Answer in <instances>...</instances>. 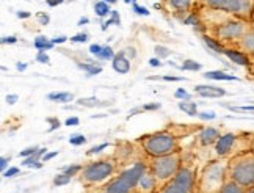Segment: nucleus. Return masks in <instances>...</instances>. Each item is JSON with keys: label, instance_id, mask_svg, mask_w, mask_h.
Wrapping results in <instances>:
<instances>
[{"label": "nucleus", "instance_id": "33", "mask_svg": "<svg viewBox=\"0 0 254 193\" xmlns=\"http://www.w3.org/2000/svg\"><path fill=\"white\" fill-rule=\"evenodd\" d=\"M112 24H116V25H120V24H121V21H120V16H118V11H112V19H109V21H107V22L104 24L102 30H105L107 25H112Z\"/></svg>", "mask_w": 254, "mask_h": 193}, {"label": "nucleus", "instance_id": "60", "mask_svg": "<svg viewBox=\"0 0 254 193\" xmlns=\"http://www.w3.org/2000/svg\"><path fill=\"white\" fill-rule=\"evenodd\" d=\"M94 193H105L104 190H99V192H94Z\"/></svg>", "mask_w": 254, "mask_h": 193}, {"label": "nucleus", "instance_id": "52", "mask_svg": "<svg viewBox=\"0 0 254 193\" xmlns=\"http://www.w3.org/2000/svg\"><path fill=\"white\" fill-rule=\"evenodd\" d=\"M64 0H46V3L49 6H57V5H62Z\"/></svg>", "mask_w": 254, "mask_h": 193}, {"label": "nucleus", "instance_id": "43", "mask_svg": "<svg viewBox=\"0 0 254 193\" xmlns=\"http://www.w3.org/2000/svg\"><path fill=\"white\" fill-rule=\"evenodd\" d=\"M198 118L201 120H213L215 118V113L213 112H198Z\"/></svg>", "mask_w": 254, "mask_h": 193}, {"label": "nucleus", "instance_id": "8", "mask_svg": "<svg viewBox=\"0 0 254 193\" xmlns=\"http://www.w3.org/2000/svg\"><path fill=\"white\" fill-rule=\"evenodd\" d=\"M184 163V152L176 151L173 154H167V156H159V157H149L148 156V168L152 175L157 178L160 187L173 179L178 171L181 170Z\"/></svg>", "mask_w": 254, "mask_h": 193}, {"label": "nucleus", "instance_id": "15", "mask_svg": "<svg viewBox=\"0 0 254 193\" xmlns=\"http://www.w3.org/2000/svg\"><path fill=\"white\" fill-rule=\"evenodd\" d=\"M194 94L201 96V98H221V96L226 94V91L218 88V86L213 85H196L193 88Z\"/></svg>", "mask_w": 254, "mask_h": 193}, {"label": "nucleus", "instance_id": "47", "mask_svg": "<svg viewBox=\"0 0 254 193\" xmlns=\"http://www.w3.org/2000/svg\"><path fill=\"white\" fill-rule=\"evenodd\" d=\"M16 41H17V38H16V36H3V38H2V44H6V43H8V44H14Z\"/></svg>", "mask_w": 254, "mask_h": 193}, {"label": "nucleus", "instance_id": "56", "mask_svg": "<svg viewBox=\"0 0 254 193\" xmlns=\"http://www.w3.org/2000/svg\"><path fill=\"white\" fill-rule=\"evenodd\" d=\"M17 69H19V71H25V69H27V64H25V63H22V64H21V63H17Z\"/></svg>", "mask_w": 254, "mask_h": 193}, {"label": "nucleus", "instance_id": "34", "mask_svg": "<svg viewBox=\"0 0 254 193\" xmlns=\"http://www.w3.org/2000/svg\"><path fill=\"white\" fill-rule=\"evenodd\" d=\"M174 98H178V99H181V101H191V96L185 91L184 88H179L178 91L174 93Z\"/></svg>", "mask_w": 254, "mask_h": 193}, {"label": "nucleus", "instance_id": "31", "mask_svg": "<svg viewBox=\"0 0 254 193\" xmlns=\"http://www.w3.org/2000/svg\"><path fill=\"white\" fill-rule=\"evenodd\" d=\"M69 143L72 144V146H80V144L86 143V137L83 133H74V135H71Z\"/></svg>", "mask_w": 254, "mask_h": 193}, {"label": "nucleus", "instance_id": "30", "mask_svg": "<svg viewBox=\"0 0 254 193\" xmlns=\"http://www.w3.org/2000/svg\"><path fill=\"white\" fill-rule=\"evenodd\" d=\"M82 168H83V165H69V167H64L62 171L66 173L67 176L74 178V176H79V173L82 171Z\"/></svg>", "mask_w": 254, "mask_h": 193}, {"label": "nucleus", "instance_id": "53", "mask_svg": "<svg viewBox=\"0 0 254 193\" xmlns=\"http://www.w3.org/2000/svg\"><path fill=\"white\" fill-rule=\"evenodd\" d=\"M17 101V94H8L6 96V102L8 104H14Z\"/></svg>", "mask_w": 254, "mask_h": 193}, {"label": "nucleus", "instance_id": "27", "mask_svg": "<svg viewBox=\"0 0 254 193\" xmlns=\"http://www.w3.org/2000/svg\"><path fill=\"white\" fill-rule=\"evenodd\" d=\"M71 176H67L66 175V173H58V175L54 178V186L55 187H62V186H66V184H69V182H71Z\"/></svg>", "mask_w": 254, "mask_h": 193}, {"label": "nucleus", "instance_id": "61", "mask_svg": "<svg viewBox=\"0 0 254 193\" xmlns=\"http://www.w3.org/2000/svg\"><path fill=\"white\" fill-rule=\"evenodd\" d=\"M133 193H141V192H133Z\"/></svg>", "mask_w": 254, "mask_h": 193}, {"label": "nucleus", "instance_id": "45", "mask_svg": "<svg viewBox=\"0 0 254 193\" xmlns=\"http://www.w3.org/2000/svg\"><path fill=\"white\" fill-rule=\"evenodd\" d=\"M58 156V151H54V152H46L44 156H43V162L46 163V162H49V160H52L54 157H57Z\"/></svg>", "mask_w": 254, "mask_h": 193}, {"label": "nucleus", "instance_id": "18", "mask_svg": "<svg viewBox=\"0 0 254 193\" xmlns=\"http://www.w3.org/2000/svg\"><path fill=\"white\" fill-rule=\"evenodd\" d=\"M250 190L247 187H243L239 182H236L234 179H226L223 182V186L220 187L218 193H248Z\"/></svg>", "mask_w": 254, "mask_h": 193}, {"label": "nucleus", "instance_id": "28", "mask_svg": "<svg viewBox=\"0 0 254 193\" xmlns=\"http://www.w3.org/2000/svg\"><path fill=\"white\" fill-rule=\"evenodd\" d=\"M181 67L184 71H199L202 67V64L198 63V62H194V60H184Z\"/></svg>", "mask_w": 254, "mask_h": 193}, {"label": "nucleus", "instance_id": "36", "mask_svg": "<svg viewBox=\"0 0 254 193\" xmlns=\"http://www.w3.org/2000/svg\"><path fill=\"white\" fill-rule=\"evenodd\" d=\"M40 149L38 146H32V148H27V149H24V151H21L19 152V157H22V159H25V157H28V156H33V154Z\"/></svg>", "mask_w": 254, "mask_h": 193}, {"label": "nucleus", "instance_id": "48", "mask_svg": "<svg viewBox=\"0 0 254 193\" xmlns=\"http://www.w3.org/2000/svg\"><path fill=\"white\" fill-rule=\"evenodd\" d=\"M163 80H168V82H181L185 80V77H173V75H165Z\"/></svg>", "mask_w": 254, "mask_h": 193}, {"label": "nucleus", "instance_id": "38", "mask_svg": "<svg viewBox=\"0 0 254 193\" xmlns=\"http://www.w3.org/2000/svg\"><path fill=\"white\" fill-rule=\"evenodd\" d=\"M72 43H86L88 41V35L86 33H77L71 38Z\"/></svg>", "mask_w": 254, "mask_h": 193}, {"label": "nucleus", "instance_id": "11", "mask_svg": "<svg viewBox=\"0 0 254 193\" xmlns=\"http://www.w3.org/2000/svg\"><path fill=\"white\" fill-rule=\"evenodd\" d=\"M221 130L218 128H202L199 129L198 135L194 137V143L201 148H209V146H215V143L218 141V138L221 137Z\"/></svg>", "mask_w": 254, "mask_h": 193}, {"label": "nucleus", "instance_id": "20", "mask_svg": "<svg viewBox=\"0 0 254 193\" xmlns=\"http://www.w3.org/2000/svg\"><path fill=\"white\" fill-rule=\"evenodd\" d=\"M47 99L49 101H54V102H60V104H67V102L74 101V94L72 93H67V91L49 93L47 94Z\"/></svg>", "mask_w": 254, "mask_h": 193}, {"label": "nucleus", "instance_id": "35", "mask_svg": "<svg viewBox=\"0 0 254 193\" xmlns=\"http://www.w3.org/2000/svg\"><path fill=\"white\" fill-rule=\"evenodd\" d=\"M110 144L109 143H102V144H97V146H93L90 151H86V156H93V154H97V152H101L102 149H107Z\"/></svg>", "mask_w": 254, "mask_h": 193}, {"label": "nucleus", "instance_id": "51", "mask_svg": "<svg viewBox=\"0 0 254 193\" xmlns=\"http://www.w3.org/2000/svg\"><path fill=\"white\" fill-rule=\"evenodd\" d=\"M54 44H63L67 41V36H58V38H54Z\"/></svg>", "mask_w": 254, "mask_h": 193}, {"label": "nucleus", "instance_id": "2", "mask_svg": "<svg viewBox=\"0 0 254 193\" xmlns=\"http://www.w3.org/2000/svg\"><path fill=\"white\" fill-rule=\"evenodd\" d=\"M148 156L144 159H136L132 165L121 170L118 175L109 179L101 190L105 193H133L140 178L148 171Z\"/></svg>", "mask_w": 254, "mask_h": 193}, {"label": "nucleus", "instance_id": "55", "mask_svg": "<svg viewBox=\"0 0 254 193\" xmlns=\"http://www.w3.org/2000/svg\"><path fill=\"white\" fill-rule=\"evenodd\" d=\"M17 17L27 19V17H30V13H28V11H19V13H17Z\"/></svg>", "mask_w": 254, "mask_h": 193}, {"label": "nucleus", "instance_id": "37", "mask_svg": "<svg viewBox=\"0 0 254 193\" xmlns=\"http://www.w3.org/2000/svg\"><path fill=\"white\" fill-rule=\"evenodd\" d=\"M36 19H38V21H40V24H41V25H47V24H49V21H51V17H49V14H46V13H43V11L36 13Z\"/></svg>", "mask_w": 254, "mask_h": 193}, {"label": "nucleus", "instance_id": "29", "mask_svg": "<svg viewBox=\"0 0 254 193\" xmlns=\"http://www.w3.org/2000/svg\"><path fill=\"white\" fill-rule=\"evenodd\" d=\"M99 60H113L115 59V52H113V49L110 46H104L102 47V52H101V55L97 57Z\"/></svg>", "mask_w": 254, "mask_h": 193}, {"label": "nucleus", "instance_id": "46", "mask_svg": "<svg viewBox=\"0 0 254 193\" xmlns=\"http://www.w3.org/2000/svg\"><path fill=\"white\" fill-rule=\"evenodd\" d=\"M80 123V120L77 118V117H72V118H67L66 121H64V124L66 126H77V124Z\"/></svg>", "mask_w": 254, "mask_h": 193}, {"label": "nucleus", "instance_id": "4", "mask_svg": "<svg viewBox=\"0 0 254 193\" xmlns=\"http://www.w3.org/2000/svg\"><path fill=\"white\" fill-rule=\"evenodd\" d=\"M251 21H245L236 16H229L228 19H224L220 24L210 27V36L215 38L217 41H220L223 46L226 47H237L240 40L245 36L251 28H253Z\"/></svg>", "mask_w": 254, "mask_h": 193}, {"label": "nucleus", "instance_id": "41", "mask_svg": "<svg viewBox=\"0 0 254 193\" xmlns=\"http://www.w3.org/2000/svg\"><path fill=\"white\" fill-rule=\"evenodd\" d=\"M133 11H135V13H138V14H143V16H148V14H149L148 8L140 6L138 3H135V2H133Z\"/></svg>", "mask_w": 254, "mask_h": 193}, {"label": "nucleus", "instance_id": "7", "mask_svg": "<svg viewBox=\"0 0 254 193\" xmlns=\"http://www.w3.org/2000/svg\"><path fill=\"white\" fill-rule=\"evenodd\" d=\"M116 159L115 157H105L99 160H93L83 165L82 171L79 173V182L85 187H94L102 182L113 178L116 171Z\"/></svg>", "mask_w": 254, "mask_h": 193}, {"label": "nucleus", "instance_id": "26", "mask_svg": "<svg viewBox=\"0 0 254 193\" xmlns=\"http://www.w3.org/2000/svg\"><path fill=\"white\" fill-rule=\"evenodd\" d=\"M79 67H80V69H83V71H86L88 75H96V74L102 72V66H97L96 63H90V64L79 63Z\"/></svg>", "mask_w": 254, "mask_h": 193}, {"label": "nucleus", "instance_id": "54", "mask_svg": "<svg viewBox=\"0 0 254 193\" xmlns=\"http://www.w3.org/2000/svg\"><path fill=\"white\" fill-rule=\"evenodd\" d=\"M149 64L154 66V67H157V66H162V62H160V59L157 57V59H151L149 60Z\"/></svg>", "mask_w": 254, "mask_h": 193}, {"label": "nucleus", "instance_id": "1", "mask_svg": "<svg viewBox=\"0 0 254 193\" xmlns=\"http://www.w3.org/2000/svg\"><path fill=\"white\" fill-rule=\"evenodd\" d=\"M198 159L194 154L187 152L184 156V163L173 179L165 182L155 193H196L198 181Z\"/></svg>", "mask_w": 254, "mask_h": 193}, {"label": "nucleus", "instance_id": "21", "mask_svg": "<svg viewBox=\"0 0 254 193\" xmlns=\"http://www.w3.org/2000/svg\"><path fill=\"white\" fill-rule=\"evenodd\" d=\"M33 46H35V49H38L40 52H46V51L52 49V47H54V41H51L49 38L40 35V36H36V38H35Z\"/></svg>", "mask_w": 254, "mask_h": 193}, {"label": "nucleus", "instance_id": "3", "mask_svg": "<svg viewBox=\"0 0 254 193\" xmlns=\"http://www.w3.org/2000/svg\"><path fill=\"white\" fill-rule=\"evenodd\" d=\"M136 144H138L149 157L167 156V154H173L176 151H182L179 137L168 129L141 135V137L136 140Z\"/></svg>", "mask_w": 254, "mask_h": 193}, {"label": "nucleus", "instance_id": "42", "mask_svg": "<svg viewBox=\"0 0 254 193\" xmlns=\"http://www.w3.org/2000/svg\"><path fill=\"white\" fill-rule=\"evenodd\" d=\"M160 109V104H146L141 107L143 112H152V110H159Z\"/></svg>", "mask_w": 254, "mask_h": 193}, {"label": "nucleus", "instance_id": "5", "mask_svg": "<svg viewBox=\"0 0 254 193\" xmlns=\"http://www.w3.org/2000/svg\"><path fill=\"white\" fill-rule=\"evenodd\" d=\"M228 179V160L215 159L206 163L196 181V193H218L223 182Z\"/></svg>", "mask_w": 254, "mask_h": 193}, {"label": "nucleus", "instance_id": "14", "mask_svg": "<svg viewBox=\"0 0 254 193\" xmlns=\"http://www.w3.org/2000/svg\"><path fill=\"white\" fill-rule=\"evenodd\" d=\"M223 55H226L228 59L240 66H250L251 64V55H248L247 52L240 51L239 47H226Z\"/></svg>", "mask_w": 254, "mask_h": 193}, {"label": "nucleus", "instance_id": "16", "mask_svg": "<svg viewBox=\"0 0 254 193\" xmlns=\"http://www.w3.org/2000/svg\"><path fill=\"white\" fill-rule=\"evenodd\" d=\"M112 64H113V69L120 74H127L130 71V59L124 54V51L115 55Z\"/></svg>", "mask_w": 254, "mask_h": 193}, {"label": "nucleus", "instance_id": "22", "mask_svg": "<svg viewBox=\"0 0 254 193\" xmlns=\"http://www.w3.org/2000/svg\"><path fill=\"white\" fill-rule=\"evenodd\" d=\"M204 77L210 80H237V77L229 75L221 71H207V72H204Z\"/></svg>", "mask_w": 254, "mask_h": 193}, {"label": "nucleus", "instance_id": "58", "mask_svg": "<svg viewBox=\"0 0 254 193\" xmlns=\"http://www.w3.org/2000/svg\"><path fill=\"white\" fill-rule=\"evenodd\" d=\"M105 2H107V3H110V5H113V3L118 2V0H105Z\"/></svg>", "mask_w": 254, "mask_h": 193}, {"label": "nucleus", "instance_id": "13", "mask_svg": "<svg viewBox=\"0 0 254 193\" xmlns=\"http://www.w3.org/2000/svg\"><path fill=\"white\" fill-rule=\"evenodd\" d=\"M167 5L168 11H173L174 14L179 13H190L194 5H198V0H163Z\"/></svg>", "mask_w": 254, "mask_h": 193}, {"label": "nucleus", "instance_id": "57", "mask_svg": "<svg viewBox=\"0 0 254 193\" xmlns=\"http://www.w3.org/2000/svg\"><path fill=\"white\" fill-rule=\"evenodd\" d=\"M88 22H90V19H88V17H82L80 21H79V25H83V24H88Z\"/></svg>", "mask_w": 254, "mask_h": 193}, {"label": "nucleus", "instance_id": "32", "mask_svg": "<svg viewBox=\"0 0 254 193\" xmlns=\"http://www.w3.org/2000/svg\"><path fill=\"white\" fill-rule=\"evenodd\" d=\"M155 54H157L159 59H167V57H170L171 51L163 46H155Z\"/></svg>", "mask_w": 254, "mask_h": 193}, {"label": "nucleus", "instance_id": "40", "mask_svg": "<svg viewBox=\"0 0 254 193\" xmlns=\"http://www.w3.org/2000/svg\"><path fill=\"white\" fill-rule=\"evenodd\" d=\"M102 47H104V46H101V44H91V46H90V54H91V55H96V57H99L101 52H102Z\"/></svg>", "mask_w": 254, "mask_h": 193}, {"label": "nucleus", "instance_id": "23", "mask_svg": "<svg viewBox=\"0 0 254 193\" xmlns=\"http://www.w3.org/2000/svg\"><path fill=\"white\" fill-rule=\"evenodd\" d=\"M94 13L99 17H105V16L112 14L110 3H107L105 0H99V2H96L94 3Z\"/></svg>", "mask_w": 254, "mask_h": 193}, {"label": "nucleus", "instance_id": "49", "mask_svg": "<svg viewBox=\"0 0 254 193\" xmlns=\"http://www.w3.org/2000/svg\"><path fill=\"white\" fill-rule=\"evenodd\" d=\"M47 123H51V124H52V128L49 129V130H54V129H57V128H60V121L55 120V118H47Z\"/></svg>", "mask_w": 254, "mask_h": 193}, {"label": "nucleus", "instance_id": "6", "mask_svg": "<svg viewBox=\"0 0 254 193\" xmlns=\"http://www.w3.org/2000/svg\"><path fill=\"white\" fill-rule=\"evenodd\" d=\"M228 178L248 190L254 189V151L248 149L228 159Z\"/></svg>", "mask_w": 254, "mask_h": 193}, {"label": "nucleus", "instance_id": "19", "mask_svg": "<svg viewBox=\"0 0 254 193\" xmlns=\"http://www.w3.org/2000/svg\"><path fill=\"white\" fill-rule=\"evenodd\" d=\"M202 41L206 43V46L209 47L210 51L217 52V54H224V51H226V46H223L220 41H217L210 35H202Z\"/></svg>", "mask_w": 254, "mask_h": 193}, {"label": "nucleus", "instance_id": "25", "mask_svg": "<svg viewBox=\"0 0 254 193\" xmlns=\"http://www.w3.org/2000/svg\"><path fill=\"white\" fill-rule=\"evenodd\" d=\"M77 104L82 105V107H104V105H109V102H101L97 98H82L77 101Z\"/></svg>", "mask_w": 254, "mask_h": 193}, {"label": "nucleus", "instance_id": "10", "mask_svg": "<svg viewBox=\"0 0 254 193\" xmlns=\"http://www.w3.org/2000/svg\"><path fill=\"white\" fill-rule=\"evenodd\" d=\"M198 5L245 21H254V0H198Z\"/></svg>", "mask_w": 254, "mask_h": 193}, {"label": "nucleus", "instance_id": "59", "mask_svg": "<svg viewBox=\"0 0 254 193\" xmlns=\"http://www.w3.org/2000/svg\"><path fill=\"white\" fill-rule=\"evenodd\" d=\"M251 149L254 151V138H253V143H251Z\"/></svg>", "mask_w": 254, "mask_h": 193}, {"label": "nucleus", "instance_id": "9", "mask_svg": "<svg viewBox=\"0 0 254 193\" xmlns=\"http://www.w3.org/2000/svg\"><path fill=\"white\" fill-rule=\"evenodd\" d=\"M253 138L254 133H234V132L223 133L213 146L215 156H217V159L228 160L239 152L251 149Z\"/></svg>", "mask_w": 254, "mask_h": 193}, {"label": "nucleus", "instance_id": "24", "mask_svg": "<svg viewBox=\"0 0 254 193\" xmlns=\"http://www.w3.org/2000/svg\"><path fill=\"white\" fill-rule=\"evenodd\" d=\"M179 109L187 113L189 117H198V109H196V104L190 102V101H181L179 102Z\"/></svg>", "mask_w": 254, "mask_h": 193}, {"label": "nucleus", "instance_id": "39", "mask_svg": "<svg viewBox=\"0 0 254 193\" xmlns=\"http://www.w3.org/2000/svg\"><path fill=\"white\" fill-rule=\"evenodd\" d=\"M19 173H21V170H19L17 167H11V168H8V170L3 171V176L5 178H13L16 175H19Z\"/></svg>", "mask_w": 254, "mask_h": 193}, {"label": "nucleus", "instance_id": "50", "mask_svg": "<svg viewBox=\"0 0 254 193\" xmlns=\"http://www.w3.org/2000/svg\"><path fill=\"white\" fill-rule=\"evenodd\" d=\"M9 160H11V159H9V157H2V159H0V168H2V171H5L6 170V165H8V162Z\"/></svg>", "mask_w": 254, "mask_h": 193}, {"label": "nucleus", "instance_id": "12", "mask_svg": "<svg viewBox=\"0 0 254 193\" xmlns=\"http://www.w3.org/2000/svg\"><path fill=\"white\" fill-rule=\"evenodd\" d=\"M160 184H159V181L157 178H155L152 173L148 170L144 173V175L140 178L138 181V184H136V189L135 192H141V193H155L159 190Z\"/></svg>", "mask_w": 254, "mask_h": 193}, {"label": "nucleus", "instance_id": "44", "mask_svg": "<svg viewBox=\"0 0 254 193\" xmlns=\"http://www.w3.org/2000/svg\"><path fill=\"white\" fill-rule=\"evenodd\" d=\"M36 62H40V63H49V55L46 52H38Z\"/></svg>", "mask_w": 254, "mask_h": 193}, {"label": "nucleus", "instance_id": "17", "mask_svg": "<svg viewBox=\"0 0 254 193\" xmlns=\"http://www.w3.org/2000/svg\"><path fill=\"white\" fill-rule=\"evenodd\" d=\"M47 152V148H40L33 156H28L22 160L21 165L22 167H28V168H41L43 167V160H40L44 154Z\"/></svg>", "mask_w": 254, "mask_h": 193}]
</instances>
